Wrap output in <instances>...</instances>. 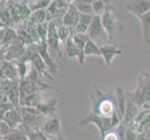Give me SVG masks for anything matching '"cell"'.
<instances>
[{
  "label": "cell",
  "mask_w": 150,
  "mask_h": 140,
  "mask_svg": "<svg viewBox=\"0 0 150 140\" xmlns=\"http://www.w3.org/2000/svg\"><path fill=\"white\" fill-rule=\"evenodd\" d=\"M124 140H136V134L129 127H126V134Z\"/></svg>",
  "instance_id": "f35d334b"
},
{
  "label": "cell",
  "mask_w": 150,
  "mask_h": 140,
  "mask_svg": "<svg viewBox=\"0 0 150 140\" xmlns=\"http://www.w3.org/2000/svg\"><path fill=\"white\" fill-rule=\"evenodd\" d=\"M51 86H48L47 84L41 83L40 81H33L26 79L20 80L19 82V90H20V101L24 99L25 97L33 95L35 92H39L41 90L51 89ZM19 101V103H20Z\"/></svg>",
  "instance_id": "ba28073f"
},
{
  "label": "cell",
  "mask_w": 150,
  "mask_h": 140,
  "mask_svg": "<svg viewBox=\"0 0 150 140\" xmlns=\"http://www.w3.org/2000/svg\"><path fill=\"white\" fill-rule=\"evenodd\" d=\"M125 9L133 16L139 18L150 10V0H128L125 4Z\"/></svg>",
  "instance_id": "7c38bea8"
},
{
  "label": "cell",
  "mask_w": 150,
  "mask_h": 140,
  "mask_svg": "<svg viewBox=\"0 0 150 140\" xmlns=\"http://www.w3.org/2000/svg\"><path fill=\"white\" fill-rule=\"evenodd\" d=\"M37 33L41 40H46L48 35V22L39 23L37 25Z\"/></svg>",
  "instance_id": "836d02e7"
},
{
  "label": "cell",
  "mask_w": 150,
  "mask_h": 140,
  "mask_svg": "<svg viewBox=\"0 0 150 140\" xmlns=\"http://www.w3.org/2000/svg\"><path fill=\"white\" fill-rule=\"evenodd\" d=\"M35 3L32 5L30 8L31 11H34V10L37 9H47L48 6L50 4L51 0H35Z\"/></svg>",
  "instance_id": "e575fe53"
},
{
  "label": "cell",
  "mask_w": 150,
  "mask_h": 140,
  "mask_svg": "<svg viewBox=\"0 0 150 140\" xmlns=\"http://www.w3.org/2000/svg\"><path fill=\"white\" fill-rule=\"evenodd\" d=\"M57 27H58V23L54 21H50L48 23V35L46 38V43H47L49 53L51 56L57 55L62 57L63 53L61 50V41L57 34Z\"/></svg>",
  "instance_id": "5b68a950"
},
{
  "label": "cell",
  "mask_w": 150,
  "mask_h": 140,
  "mask_svg": "<svg viewBox=\"0 0 150 140\" xmlns=\"http://www.w3.org/2000/svg\"><path fill=\"white\" fill-rule=\"evenodd\" d=\"M57 99H50L47 101H40L35 108L42 117H52L57 110Z\"/></svg>",
  "instance_id": "ac0fdd59"
},
{
  "label": "cell",
  "mask_w": 150,
  "mask_h": 140,
  "mask_svg": "<svg viewBox=\"0 0 150 140\" xmlns=\"http://www.w3.org/2000/svg\"><path fill=\"white\" fill-rule=\"evenodd\" d=\"M8 1H10V0H1V5H4L5 3H7Z\"/></svg>",
  "instance_id": "f6af8a7d"
},
{
  "label": "cell",
  "mask_w": 150,
  "mask_h": 140,
  "mask_svg": "<svg viewBox=\"0 0 150 140\" xmlns=\"http://www.w3.org/2000/svg\"><path fill=\"white\" fill-rule=\"evenodd\" d=\"M3 120L6 122L8 126L15 130V129H19V127L22 126L23 123V118L18 108L16 107H11L8 109L3 117Z\"/></svg>",
  "instance_id": "e0dca14e"
},
{
  "label": "cell",
  "mask_w": 150,
  "mask_h": 140,
  "mask_svg": "<svg viewBox=\"0 0 150 140\" xmlns=\"http://www.w3.org/2000/svg\"><path fill=\"white\" fill-rule=\"evenodd\" d=\"M42 131L50 140H64L62 136L61 121L58 117H50V120L44 124Z\"/></svg>",
  "instance_id": "8fae6325"
},
{
  "label": "cell",
  "mask_w": 150,
  "mask_h": 140,
  "mask_svg": "<svg viewBox=\"0 0 150 140\" xmlns=\"http://www.w3.org/2000/svg\"><path fill=\"white\" fill-rule=\"evenodd\" d=\"M35 48L40 55V57L45 62V64L50 73L53 76H57V74H58V66H57L56 63L53 61L52 56L49 53L46 40H41L38 43H35Z\"/></svg>",
  "instance_id": "30bf717a"
},
{
  "label": "cell",
  "mask_w": 150,
  "mask_h": 140,
  "mask_svg": "<svg viewBox=\"0 0 150 140\" xmlns=\"http://www.w3.org/2000/svg\"><path fill=\"white\" fill-rule=\"evenodd\" d=\"M126 99L127 92L123 88L117 86L116 87V112L117 117L120 121H123L124 114L126 109Z\"/></svg>",
  "instance_id": "2e32d148"
},
{
  "label": "cell",
  "mask_w": 150,
  "mask_h": 140,
  "mask_svg": "<svg viewBox=\"0 0 150 140\" xmlns=\"http://www.w3.org/2000/svg\"><path fill=\"white\" fill-rule=\"evenodd\" d=\"M86 34L91 40L94 41L99 47L109 43V38H108L106 31L103 26L100 16L93 15L92 21Z\"/></svg>",
  "instance_id": "277c9868"
},
{
  "label": "cell",
  "mask_w": 150,
  "mask_h": 140,
  "mask_svg": "<svg viewBox=\"0 0 150 140\" xmlns=\"http://www.w3.org/2000/svg\"><path fill=\"white\" fill-rule=\"evenodd\" d=\"M14 107L10 102H0V120H3V117L8 109Z\"/></svg>",
  "instance_id": "74e56055"
},
{
  "label": "cell",
  "mask_w": 150,
  "mask_h": 140,
  "mask_svg": "<svg viewBox=\"0 0 150 140\" xmlns=\"http://www.w3.org/2000/svg\"><path fill=\"white\" fill-rule=\"evenodd\" d=\"M0 79L20 80L18 76L17 66L14 62L1 60V62H0Z\"/></svg>",
  "instance_id": "5bb4252c"
},
{
  "label": "cell",
  "mask_w": 150,
  "mask_h": 140,
  "mask_svg": "<svg viewBox=\"0 0 150 140\" xmlns=\"http://www.w3.org/2000/svg\"><path fill=\"white\" fill-rule=\"evenodd\" d=\"M79 15H80V13L79 12V10L76 9L74 5L72 3L69 4L68 8H67V10L64 14L63 18H62V24H64L68 28H70L74 34L75 27H76V25L79 19Z\"/></svg>",
  "instance_id": "4fadbf2b"
},
{
  "label": "cell",
  "mask_w": 150,
  "mask_h": 140,
  "mask_svg": "<svg viewBox=\"0 0 150 140\" xmlns=\"http://www.w3.org/2000/svg\"><path fill=\"white\" fill-rule=\"evenodd\" d=\"M101 22L109 38V43L112 41L113 38L115 37V35L117 31L118 27V20L117 16L115 12V9H113L111 5H108L105 13L101 16Z\"/></svg>",
  "instance_id": "8992f818"
},
{
  "label": "cell",
  "mask_w": 150,
  "mask_h": 140,
  "mask_svg": "<svg viewBox=\"0 0 150 140\" xmlns=\"http://www.w3.org/2000/svg\"><path fill=\"white\" fill-rule=\"evenodd\" d=\"M83 53L84 56H91V55H95V56H101V50L100 47L98 46L94 41H92L89 38L87 41L84 49H83Z\"/></svg>",
  "instance_id": "d4e9b609"
},
{
  "label": "cell",
  "mask_w": 150,
  "mask_h": 140,
  "mask_svg": "<svg viewBox=\"0 0 150 140\" xmlns=\"http://www.w3.org/2000/svg\"><path fill=\"white\" fill-rule=\"evenodd\" d=\"M141 110L140 107H138L135 104H134L130 96L128 95L127 92V99H126V109H125V114H124L123 118V122L126 126L130 124L135 116L138 114V112Z\"/></svg>",
  "instance_id": "44dd1931"
},
{
  "label": "cell",
  "mask_w": 150,
  "mask_h": 140,
  "mask_svg": "<svg viewBox=\"0 0 150 140\" xmlns=\"http://www.w3.org/2000/svg\"><path fill=\"white\" fill-rule=\"evenodd\" d=\"M0 21L6 25V27L10 26V13L8 8L0 10Z\"/></svg>",
  "instance_id": "d590c367"
},
{
  "label": "cell",
  "mask_w": 150,
  "mask_h": 140,
  "mask_svg": "<svg viewBox=\"0 0 150 140\" xmlns=\"http://www.w3.org/2000/svg\"><path fill=\"white\" fill-rule=\"evenodd\" d=\"M108 5H106L102 0H94L91 4L92 7V11H93V15H97V16H102L105 13V9Z\"/></svg>",
  "instance_id": "f546056e"
},
{
  "label": "cell",
  "mask_w": 150,
  "mask_h": 140,
  "mask_svg": "<svg viewBox=\"0 0 150 140\" xmlns=\"http://www.w3.org/2000/svg\"><path fill=\"white\" fill-rule=\"evenodd\" d=\"M131 100L142 108L150 107V72H144L140 75L138 84L133 92H128Z\"/></svg>",
  "instance_id": "6da1fadb"
},
{
  "label": "cell",
  "mask_w": 150,
  "mask_h": 140,
  "mask_svg": "<svg viewBox=\"0 0 150 140\" xmlns=\"http://www.w3.org/2000/svg\"><path fill=\"white\" fill-rule=\"evenodd\" d=\"M102 1H103L106 5H111V0H102Z\"/></svg>",
  "instance_id": "ee69618b"
},
{
  "label": "cell",
  "mask_w": 150,
  "mask_h": 140,
  "mask_svg": "<svg viewBox=\"0 0 150 140\" xmlns=\"http://www.w3.org/2000/svg\"><path fill=\"white\" fill-rule=\"evenodd\" d=\"M40 101H42V99H41V97H40V93L35 92V93H33V95H30L26 96L22 101H20V106L37 107L38 104Z\"/></svg>",
  "instance_id": "484cf974"
},
{
  "label": "cell",
  "mask_w": 150,
  "mask_h": 140,
  "mask_svg": "<svg viewBox=\"0 0 150 140\" xmlns=\"http://www.w3.org/2000/svg\"><path fill=\"white\" fill-rule=\"evenodd\" d=\"M4 28H6V25H5L1 21H0V29H4Z\"/></svg>",
  "instance_id": "7bdbcfd3"
},
{
  "label": "cell",
  "mask_w": 150,
  "mask_h": 140,
  "mask_svg": "<svg viewBox=\"0 0 150 140\" xmlns=\"http://www.w3.org/2000/svg\"><path fill=\"white\" fill-rule=\"evenodd\" d=\"M140 21L142 36L146 45H150V10L138 18Z\"/></svg>",
  "instance_id": "7402d4cb"
},
{
  "label": "cell",
  "mask_w": 150,
  "mask_h": 140,
  "mask_svg": "<svg viewBox=\"0 0 150 140\" xmlns=\"http://www.w3.org/2000/svg\"><path fill=\"white\" fill-rule=\"evenodd\" d=\"M65 1H66L67 3H68V4H71V3H73V2L75 1V0H65Z\"/></svg>",
  "instance_id": "bcb514c9"
},
{
  "label": "cell",
  "mask_w": 150,
  "mask_h": 140,
  "mask_svg": "<svg viewBox=\"0 0 150 140\" xmlns=\"http://www.w3.org/2000/svg\"><path fill=\"white\" fill-rule=\"evenodd\" d=\"M127 127L132 130L136 134H141L148 129L150 127V107L142 108Z\"/></svg>",
  "instance_id": "9c48e42d"
},
{
  "label": "cell",
  "mask_w": 150,
  "mask_h": 140,
  "mask_svg": "<svg viewBox=\"0 0 150 140\" xmlns=\"http://www.w3.org/2000/svg\"><path fill=\"white\" fill-rule=\"evenodd\" d=\"M31 20H33L35 23H43L47 22V12H46V9H37L31 12V15L29 17Z\"/></svg>",
  "instance_id": "83f0119b"
},
{
  "label": "cell",
  "mask_w": 150,
  "mask_h": 140,
  "mask_svg": "<svg viewBox=\"0 0 150 140\" xmlns=\"http://www.w3.org/2000/svg\"><path fill=\"white\" fill-rule=\"evenodd\" d=\"M89 122H92L96 124L101 132V136L103 138V136H105V134L107 131H109L113 127L117 126L118 124L120 123V118L117 117V113L114 114L112 117L105 118V117H102L101 115L97 114L94 111H91L89 115L79 122V125L81 126V128H84Z\"/></svg>",
  "instance_id": "7a4b0ae2"
},
{
  "label": "cell",
  "mask_w": 150,
  "mask_h": 140,
  "mask_svg": "<svg viewBox=\"0 0 150 140\" xmlns=\"http://www.w3.org/2000/svg\"><path fill=\"white\" fill-rule=\"evenodd\" d=\"M18 38L16 30H14L12 27H6L4 31L3 38L0 41V43L2 45V48H6L8 45L11 44L13 41Z\"/></svg>",
  "instance_id": "cb8c5ba5"
},
{
  "label": "cell",
  "mask_w": 150,
  "mask_h": 140,
  "mask_svg": "<svg viewBox=\"0 0 150 140\" xmlns=\"http://www.w3.org/2000/svg\"><path fill=\"white\" fill-rule=\"evenodd\" d=\"M27 136V140H49L47 136L43 133L42 130H31L24 132Z\"/></svg>",
  "instance_id": "4dcf8cb0"
},
{
  "label": "cell",
  "mask_w": 150,
  "mask_h": 140,
  "mask_svg": "<svg viewBox=\"0 0 150 140\" xmlns=\"http://www.w3.org/2000/svg\"><path fill=\"white\" fill-rule=\"evenodd\" d=\"M103 140H120L117 134L114 132H109L107 134H105V136H103Z\"/></svg>",
  "instance_id": "60d3db41"
},
{
  "label": "cell",
  "mask_w": 150,
  "mask_h": 140,
  "mask_svg": "<svg viewBox=\"0 0 150 140\" xmlns=\"http://www.w3.org/2000/svg\"><path fill=\"white\" fill-rule=\"evenodd\" d=\"M97 114L102 117H112L116 112V104L108 98H103L97 105Z\"/></svg>",
  "instance_id": "d6986e66"
},
{
  "label": "cell",
  "mask_w": 150,
  "mask_h": 140,
  "mask_svg": "<svg viewBox=\"0 0 150 140\" xmlns=\"http://www.w3.org/2000/svg\"><path fill=\"white\" fill-rule=\"evenodd\" d=\"M100 50H101V56L103 57V62H105V64L106 65L107 67H109L111 65L112 62L116 56L122 54V50L118 49L117 45H111L110 43L101 46Z\"/></svg>",
  "instance_id": "9a60e30c"
},
{
  "label": "cell",
  "mask_w": 150,
  "mask_h": 140,
  "mask_svg": "<svg viewBox=\"0 0 150 140\" xmlns=\"http://www.w3.org/2000/svg\"><path fill=\"white\" fill-rule=\"evenodd\" d=\"M92 17L93 15L92 14H83L80 13L79 15V22H77L76 27H75V33H79V34H86L88 28H89L90 24L92 21Z\"/></svg>",
  "instance_id": "603a6c76"
},
{
  "label": "cell",
  "mask_w": 150,
  "mask_h": 140,
  "mask_svg": "<svg viewBox=\"0 0 150 140\" xmlns=\"http://www.w3.org/2000/svg\"><path fill=\"white\" fill-rule=\"evenodd\" d=\"M65 49H66V55L69 59H74V58H77L79 59V62L80 65H84L85 64V58L86 57L80 53V50H79V48L76 46V44L74 43L73 38H72V36L70 38H68V39L66 40V42L64 44Z\"/></svg>",
  "instance_id": "ffe728a7"
},
{
  "label": "cell",
  "mask_w": 150,
  "mask_h": 140,
  "mask_svg": "<svg viewBox=\"0 0 150 140\" xmlns=\"http://www.w3.org/2000/svg\"><path fill=\"white\" fill-rule=\"evenodd\" d=\"M6 140H27L25 133L20 129H15L4 137Z\"/></svg>",
  "instance_id": "1f68e13d"
},
{
  "label": "cell",
  "mask_w": 150,
  "mask_h": 140,
  "mask_svg": "<svg viewBox=\"0 0 150 140\" xmlns=\"http://www.w3.org/2000/svg\"><path fill=\"white\" fill-rule=\"evenodd\" d=\"M94 0H75L74 2H79V3H86V4H92Z\"/></svg>",
  "instance_id": "b9f144b4"
},
{
  "label": "cell",
  "mask_w": 150,
  "mask_h": 140,
  "mask_svg": "<svg viewBox=\"0 0 150 140\" xmlns=\"http://www.w3.org/2000/svg\"><path fill=\"white\" fill-rule=\"evenodd\" d=\"M57 34H58L61 43H63L64 45L66 40L68 39V38H70L71 36L73 35V32H72L70 28L65 26V25L61 24V25H58V27H57Z\"/></svg>",
  "instance_id": "f1b7e54d"
},
{
  "label": "cell",
  "mask_w": 150,
  "mask_h": 140,
  "mask_svg": "<svg viewBox=\"0 0 150 140\" xmlns=\"http://www.w3.org/2000/svg\"><path fill=\"white\" fill-rule=\"evenodd\" d=\"M12 131L8 124L4 120H0V137H5Z\"/></svg>",
  "instance_id": "8d00e7d4"
},
{
  "label": "cell",
  "mask_w": 150,
  "mask_h": 140,
  "mask_svg": "<svg viewBox=\"0 0 150 140\" xmlns=\"http://www.w3.org/2000/svg\"><path fill=\"white\" fill-rule=\"evenodd\" d=\"M49 140H50V139H49Z\"/></svg>",
  "instance_id": "7dc6e473"
},
{
  "label": "cell",
  "mask_w": 150,
  "mask_h": 140,
  "mask_svg": "<svg viewBox=\"0 0 150 140\" xmlns=\"http://www.w3.org/2000/svg\"><path fill=\"white\" fill-rule=\"evenodd\" d=\"M26 45H25L19 38H17L13 42L6 48H2L5 53L2 54L4 60L14 62L21 59L26 53Z\"/></svg>",
  "instance_id": "52a82bcc"
},
{
  "label": "cell",
  "mask_w": 150,
  "mask_h": 140,
  "mask_svg": "<svg viewBox=\"0 0 150 140\" xmlns=\"http://www.w3.org/2000/svg\"><path fill=\"white\" fill-rule=\"evenodd\" d=\"M72 38H73V41H74V43L76 44V46L80 50V53L84 55V53H83L84 46H85L87 41L89 40V37H88V35L87 34L75 33V34L72 35Z\"/></svg>",
  "instance_id": "4316f807"
},
{
  "label": "cell",
  "mask_w": 150,
  "mask_h": 140,
  "mask_svg": "<svg viewBox=\"0 0 150 140\" xmlns=\"http://www.w3.org/2000/svg\"><path fill=\"white\" fill-rule=\"evenodd\" d=\"M76 7V9L79 10V13L83 14H92L93 15V11H92V7L91 4H86V3H79V2H73L72 3Z\"/></svg>",
  "instance_id": "d6a6232c"
},
{
  "label": "cell",
  "mask_w": 150,
  "mask_h": 140,
  "mask_svg": "<svg viewBox=\"0 0 150 140\" xmlns=\"http://www.w3.org/2000/svg\"><path fill=\"white\" fill-rule=\"evenodd\" d=\"M136 140H150V127L144 132L139 134L138 138Z\"/></svg>",
  "instance_id": "ab89813d"
},
{
  "label": "cell",
  "mask_w": 150,
  "mask_h": 140,
  "mask_svg": "<svg viewBox=\"0 0 150 140\" xmlns=\"http://www.w3.org/2000/svg\"><path fill=\"white\" fill-rule=\"evenodd\" d=\"M8 10L10 13V26H19L24 24L32 12L28 5L17 1L9 3Z\"/></svg>",
  "instance_id": "3957f363"
}]
</instances>
